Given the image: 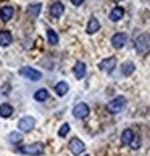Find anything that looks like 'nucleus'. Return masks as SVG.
I'll list each match as a JSON object with an SVG mask.
<instances>
[{
	"label": "nucleus",
	"instance_id": "f257e3e1",
	"mask_svg": "<svg viewBox=\"0 0 150 156\" xmlns=\"http://www.w3.org/2000/svg\"><path fill=\"white\" fill-rule=\"evenodd\" d=\"M136 50L141 55H145L150 51V36L148 34H141L136 39Z\"/></svg>",
	"mask_w": 150,
	"mask_h": 156
},
{
	"label": "nucleus",
	"instance_id": "f03ea898",
	"mask_svg": "<svg viewBox=\"0 0 150 156\" xmlns=\"http://www.w3.org/2000/svg\"><path fill=\"white\" fill-rule=\"evenodd\" d=\"M44 145L42 143H29V145H24L20 148V151L23 154H27V156H40L44 153Z\"/></svg>",
	"mask_w": 150,
	"mask_h": 156
},
{
	"label": "nucleus",
	"instance_id": "7ed1b4c3",
	"mask_svg": "<svg viewBox=\"0 0 150 156\" xmlns=\"http://www.w3.org/2000/svg\"><path fill=\"white\" fill-rule=\"evenodd\" d=\"M126 98L124 97H116V98H113V100L107 105V109L110 113H113V114H116V113H121L124 109V106H126Z\"/></svg>",
	"mask_w": 150,
	"mask_h": 156
},
{
	"label": "nucleus",
	"instance_id": "20e7f679",
	"mask_svg": "<svg viewBox=\"0 0 150 156\" xmlns=\"http://www.w3.org/2000/svg\"><path fill=\"white\" fill-rule=\"evenodd\" d=\"M20 76L29 79V80H40V79H42V73H39L37 69H34V68L24 66V68L20 69Z\"/></svg>",
	"mask_w": 150,
	"mask_h": 156
},
{
	"label": "nucleus",
	"instance_id": "39448f33",
	"mask_svg": "<svg viewBox=\"0 0 150 156\" xmlns=\"http://www.w3.org/2000/svg\"><path fill=\"white\" fill-rule=\"evenodd\" d=\"M36 126V119L32 116H23L20 121H18V129L21 132H31Z\"/></svg>",
	"mask_w": 150,
	"mask_h": 156
},
{
	"label": "nucleus",
	"instance_id": "423d86ee",
	"mask_svg": "<svg viewBox=\"0 0 150 156\" xmlns=\"http://www.w3.org/2000/svg\"><path fill=\"white\" fill-rule=\"evenodd\" d=\"M89 113H90V109H89V105H87V103H78V105L73 108V116L78 118V119L87 118Z\"/></svg>",
	"mask_w": 150,
	"mask_h": 156
},
{
	"label": "nucleus",
	"instance_id": "0eeeda50",
	"mask_svg": "<svg viewBox=\"0 0 150 156\" xmlns=\"http://www.w3.org/2000/svg\"><path fill=\"white\" fill-rule=\"evenodd\" d=\"M70 151L73 153V154H81L86 150V145H84V142L81 140V138H71V142H70Z\"/></svg>",
	"mask_w": 150,
	"mask_h": 156
},
{
	"label": "nucleus",
	"instance_id": "6e6552de",
	"mask_svg": "<svg viewBox=\"0 0 150 156\" xmlns=\"http://www.w3.org/2000/svg\"><path fill=\"white\" fill-rule=\"evenodd\" d=\"M126 42H128V34L126 32H116L112 37V45L115 48H123Z\"/></svg>",
	"mask_w": 150,
	"mask_h": 156
},
{
	"label": "nucleus",
	"instance_id": "1a4fd4ad",
	"mask_svg": "<svg viewBox=\"0 0 150 156\" xmlns=\"http://www.w3.org/2000/svg\"><path fill=\"white\" fill-rule=\"evenodd\" d=\"M99 68L105 73H113V69L116 68V58L115 56H110V58H105L99 63Z\"/></svg>",
	"mask_w": 150,
	"mask_h": 156
},
{
	"label": "nucleus",
	"instance_id": "9d476101",
	"mask_svg": "<svg viewBox=\"0 0 150 156\" xmlns=\"http://www.w3.org/2000/svg\"><path fill=\"white\" fill-rule=\"evenodd\" d=\"M63 11H65V7H63V3H61V2L52 3V5H50V8H49V13H50L52 16H55V18H60V16L63 15Z\"/></svg>",
	"mask_w": 150,
	"mask_h": 156
},
{
	"label": "nucleus",
	"instance_id": "9b49d317",
	"mask_svg": "<svg viewBox=\"0 0 150 156\" xmlns=\"http://www.w3.org/2000/svg\"><path fill=\"white\" fill-rule=\"evenodd\" d=\"M13 15H15V10H13V7H10V5L0 8V20L5 21V23L10 21L11 18H13Z\"/></svg>",
	"mask_w": 150,
	"mask_h": 156
},
{
	"label": "nucleus",
	"instance_id": "f8f14e48",
	"mask_svg": "<svg viewBox=\"0 0 150 156\" xmlns=\"http://www.w3.org/2000/svg\"><path fill=\"white\" fill-rule=\"evenodd\" d=\"M13 42V36H11V32L3 29L0 31V47H8V45Z\"/></svg>",
	"mask_w": 150,
	"mask_h": 156
},
{
	"label": "nucleus",
	"instance_id": "ddd939ff",
	"mask_svg": "<svg viewBox=\"0 0 150 156\" xmlns=\"http://www.w3.org/2000/svg\"><path fill=\"white\" fill-rule=\"evenodd\" d=\"M73 73H74V77L76 79H82L86 76V65L82 61H78L73 68Z\"/></svg>",
	"mask_w": 150,
	"mask_h": 156
},
{
	"label": "nucleus",
	"instance_id": "4468645a",
	"mask_svg": "<svg viewBox=\"0 0 150 156\" xmlns=\"http://www.w3.org/2000/svg\"><path fill=\"white\" fill-rule=\"evenodd\" d=\"M68 90H70V85H68L66 80H60V82L55 85V94L58 95V97L66 95V94H68Z\"/></svg>",
	"mask_w": 150,
	"mask_h": 156
},
{
	"label": "nucleus",
	"instance_id": "2eb2a0df",
	"mask_svg": "<svg viewBox=\"0 0 150 156\" xmlns=\"http://www.w3.org/2000/svg\"><path fill=\"white\" fill-rule=\"evenodd\" d=\"M40 10H42V3H29L26 8V13L32 16V18H36V16H39Z\"/></svg>",
	"mask_w": 150,
	"mask_h": 156
},
{
	"label": "nucleus",
	"instance_id": "dca6fc26",
	"mask_svg": "<svg viewBox=\"0 0 150 156\" xmlns=\"http://www.w3.org/2000/svg\"><path fill=\"white\" fill-rule=\"evenodd\" d=\"M99 29H100V23H99V20L92 16V18L89 20V23H87V29H86V31H87V34H95Z\"/></svg>",
	"mask_w": 150,
	"mask_h": 156
},
{
	"label": "nucleus",
	"instance_id": "f3484780",
	"mask_svg": "<svg viewBox=\"0 0 150 156\" xmlns=\"http://www.w3.org/2000/svg\"><path fill=\"white\" fill-rule=\"evenodd\" d=\"M134 69H136V66L132 61H124L123 65H121V74H123V76H131V74L134 73Z\"/></svg>",
	"mask_w": 150,
	"mask_h": 156
},
{
	"label": "nucleus",
	"instance_id": "a211bd4d",
	"mask_svg": "<svg viewBox=\"0 0 150 156\" xmlns=\"http://www.w3.org/2000/svg\"><path fill=\"white\" fill-rule=\"evenodd\" d=\"M132 138H134V132L131 129H124L123 134H121V143H123V145H131Z\"/></svg>",
	"mask_w": 150,
	"mask_h": 156
},
{
	"label": "nucleus",
	"instance_id": "6ab92c4d",
	"mask_svg": "<svg viewBox=\"0 0 150 156\" xmlns=\"http://www.w3.org/2000/svg\"><path fill=\"white\" fill-rule=\"evenodd\" d=\"M13 114V106L10 103H2L0 105V118H10Z\"/></svg>",
	"mask_w": 150,
	"mask_h": 156
},
{
	"label": "nucleus",
	"instance_id": "aec40b11",
	"mask_svg": "<svg viewBox=\"0 0 150 156\" xmlns=\"http://www.w3.org/2000/svg\"><path fill=\"white\" fill-rule=\"evenodd\" d=\"M123 16H124V10L121 8V7H115V8L110 11V20H112V21H119Z\"/></svg>",
	"mask_w": 150,
	"mask_h": 156
},
{
	"label": "nucleus",
	"instance_id": "412c9836",
	"mask_svg": "<svg viewBox=\"0 0 150 156\" xmlns=\"http://www.w3.org/2000/svg\"><path fill=\"white\" fill-rule=\"evenodd\" d=\"M49 98V90L47 89H39L36 94H34V100L36 101H45Z\"/></svg>",
	"mask_w": 150,
	"mask_h": 156
},
{
	"label": "nucleus",
	"instance_id": "4be33fe9",
	"mask_svg": "<svg viewBox=\"0 0 150 156\" xmlns=\"http://www.w3.org/2000/svg\"><path fill=\"white\" fill-rule=\"evenodd\" d=\"M47 39L52 45H57L58 44V36H57V32L53 29H47Z\"/></svg>",
	"mask_w": 150,
	"mask_h": 156
},
{
	"label": "nucleus",
	"instance_id": "5701e85b",
	"mask_svg": "<svg viewBox=\"0 0 150 156\" xmlns=\"http://www.w3.org/2000/svg\"><path fill=\"white\" fill-rule=\"evenodd\" d=\"M8 140L11 143H20L23 140V135L20 134V132H11V134L8 135Z\"/></svg>",
	"mask_w": 150,
	"mask_h": 156
},
{
	"label": "nucleus",
	"instance_id": "b1692460",
	"mask_svg": "<svg viewBox=\"0 0 150 156\" xmlns=\"http://www.w3.org/2000/svg\"><path fill=\"white\" fill-rule=\"evenodd\" d=\"M68 132H70V124L68 122H65L61 127H60V130H58V135L60 137H66L68 135Z\"/></svg>",
	"mask_w": 150,
	"mask_h": 156
},
{
	"label": "nucleus",
	"instance_id": "393cba45",
	"mask_svg": "<svg viewBox=\"0 0 150 156\" xmlns=\"http://www.w3.org/2000/svg\"><path fill=\"white\" fill-rule=\"evenodd\" d=\"M131 148H134V150H137L141 147V138L137 137V135H134V138H132V142H131V145H129Z\"/></svg>",
	"mask_w": 150,
	"mask_h": 156
},
{
	"label": "nucleus",
	"instance_id": "a878e982",
	"mask_svg": "<svg viewBox=\"0 0 150 156\" xmlns=\"http://www.w3.org/2000/svg\"><path fill=\"white\" fill-rule=\"evenodd\" d=\"M71 3L74 5V7H79V5L84 3V0H71Z\"/></svg>",
	"mask_w": 150,
	"mask_h": 156
},
{
	"label": "nucleus",
	"instance_id": "bb28decb",
	"mask_svg": "<svg viewBox=\"0 0 150 156\" xmlns=\"http://www.w3.org/2000/svg\"><path fill=\"white\" fill-rule=\"evenodd\" d=\"M86 156H89V154H86Z\"/></svg>",
	"mask_w": 150,
	"mask_h": 156
}]
</instances>
